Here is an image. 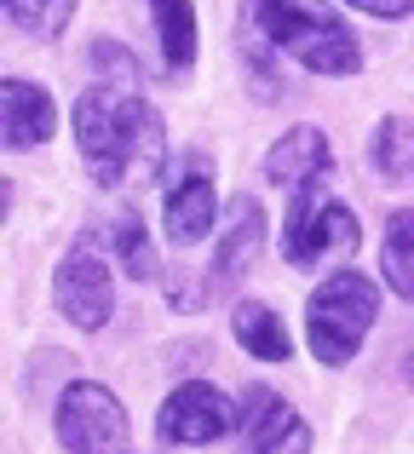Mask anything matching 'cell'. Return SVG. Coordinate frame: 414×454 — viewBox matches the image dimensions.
Returning <instances> with one entry per match:
<instances>
[{"label":"cell","mask_w":414,"mask_h":454,"mask_svg":"<svg viewBox=\"0 0 414 454\" xmlns=\"http://www.w3.org/2000/svg\"><path fill=\"white\" fill-rule=\"evenodd\" d=\"M0 12L35 41H58L69 29V18H75V0H0Z\"/></svg>","instance_id":"obj_18"},{"label":"cell","mask_w":414,"mask_h":454,"mask_svg":"<svg viewBox=\"0 0 414 454\" xmlns=\"http://www.w3.org/2000/svg\"><path fill=\"white\" fill-rule=\"evenodd\" d=\"M52 432L64 454H127V409L98 380H69L58 391Z\"/></svg>","instance_id":"obj_5"},{"label":"cell","mask_w":414,"mask_h":454,"mask_svg":"<svg viewBox=\"0 0 414 454\" xmlns=\"http://www.w3.org/2000/svg\"><path fill=\"white\" fill-rule=\"evenodd\" d=\"M213 219H219V196H213V167L191 161L179 178L168 184V201H161V224L179 247H196L213 236Z\"/></svg>","instance_id":"obj_10"},{"label":"cell","mask_w":414,"mask_h":454,"mask_svg":"<svg viewBox=\"0 0 414 454\" xmlns=\"http://www.w3.org/2000/svg\"><path fill=\"white\" fill-rule=\"evenodd\" d=\"M259 247H265V213H259L254 196H236L230 201V224H224L219 242H213V265H207L213 282H207V294L213 288H230V282L259 259Z\"/></svg>","instance_id":"obj_11"},{"label":"cell","mask_w":414,"mask_h":454,"mask_svg":"<svg viewBox=\"0 0 414 454\" xmlns=\"http://www.w3.org/2000/svg\"><path fill=\"white\" fill-rule=\"evenodd\" d=\"M357 12H369V18H409L414 0H351Z\"/></svg>","instance_id":"obj_19"},{"label":"cell","mask_w":414,"mask_h":454,"mask_svg":"<svg viewBox=\"0 0 414 454\" xmlns=\"http://www.w3.org/2000/svg\"><path fill=\"white\" fill-rule=\"evenodd\" d=\"M380 277L397 300H414V207H397L386 219V242H380Z\"/></svg>","instance_id":"obj_15"},{"label":"cell","mask_w":414,"mask_h":454,"mask_svg":"<svg viewBox=\"0 0 414 454\" xmlns=\"http://www.w3.org/2000/svg\"><path fill=\"white\" fill-rule=\"evenodd\" d=\"M58 133V104L41 81L0 75V150H41Z\"/></svg>","instance_id":"obj_9"},{"label":"cell","mask_w":414,"mask_h":454,"mask_svg":"<svg viewBox=\"0 0 414 454\" xmlns=\"http://www.w3.org/2000/svg\"><path fill=\"white\" fill-rule=\"evenodd\" d=\"M374 173L392 178V184H414V121H403V115H386L380 127H374Z\"/></svg>","instance_id":"obj_16"},{"label":"cell","mask_w":414,"mask_h":454,"mask_svg":"<svg viewBox=\"0 0 414 454\" xmlns=\"http://www.w3.org/2000/svg\"><path fill=\"white\" fill-rule=\"evenodd\" d=\"M52 305H58V317H69L81 333H98L104 322L115 317V277H110V265H104L87 242L69 247V254L58 259V270H52Z\"/></svg>","instance_id":"obj_7"},{"label":"cell","mask_w":414,"mask_h":454,"mask_svg":"<svg viewBox=\"0 0 414 454\" xmlns=\"http://www.w3.org/2000/svg\"><path fill=\"white\" fill-rule=\"evenodd\" d=\"M6 207H12V178H0V219H6Z\"/></svg>","instance_id":"obj_20"},{"label":"cell","mask_w":414,"mask_h":454,"mask_svg":"<svg viewBox=\"0 0 414 454\" xmlns=\"http://www.w3.org/2000/svg\"><path fill=\"white\" fill-rule=\"evenodd\" d=\"M374 317H380V288L363 270H334L305 305V345L323 368H346L363 351Z\"/></svg>","instance_id":"obj_3"},{"label":"cell","mask_w":414,"mask_h":454,"mask_svg":"<svg viewBox=\"0 0 414 454\" xmlns=\"http://www.w3.org/2000/svg\"><path fill=\"white\" fill-rule=\"evenodd\" d=\"M75 150L87 161L92 184L115 190V184H145V178H161V161H168V127H161V110L138 92L133 81H98L75 98Z\"/></svg>","instance_id":"obj_1"},{"label":"cell","mask_w":414,"mask_h":454,"mask_svg":"<svg viewBox=\"0 0 414 454\" xmlns=\"http://www.w3.org/2000/svg\"><path fill=\"white\" fill-rule=\"evenodd\" d=\"M247 18L277 52H288L311 75H357L363 46L328 0H247Z\"/></svg>","instance_id":"obj_2"},{"label":"cell","mask_w":414,"mask_h":454,"mask_svg":"<svg viewBox=\"0 0 414 454\" xmlns=\"http://www.w3.org/2000/svg\"><path fill=\"white\" fill-rule=\"evenodd\" d=\"M150 23H156V41H161V58H168L173 75L196 64V0H150Z\"/></svg>","instance_id":"obj_14"},{"label":"cell","mask_w":414,"mask_h":454,"mask_svg":"<svg viewBox=\"0 0 414 454\" xmlns=\"http://www.w3.org/2000/svg\"><path fill=\"white\" fill-rule=\"evenodd\" d=\"M328 133L323 127H288V133L270 145L265 155V178L282 190H300V184H316V178L328 173Z\"/></svg>","instance_id":"obj_12"},{"label":"cell","mask_w":414,"mask_h":454,"mask_svg":"<svg viewBox=\"0 0 414 454\" xmlns=\"http://www.w3.org/2000/svg\"><path fill=\"white\" fill-rule=\"evenodd\" d=\"M236 432H242V454H311V426L300 409L277 397L270 386H247L236 403Z\"/></svg>","instance_id":"obj_8"},{"label":"cell","mask_w":414,"mask_h":454,"mask_svg":"<svg viewBox=\"0 0 414 454\" xmlns=\"http://www.w3.org/2000/svg\"><path fill=\"white\" fill-rule=\"evenodd\" d=\"M230 333H236V345H242L247 356H259V363H288V356H293L288 328H282V317L265 300H242V305H236Z\"/></svg>","instance_id":"obj_13"},{"label":"cell","mask_w":414,"mask_h":454,"mask_svg":"<svg viewBox=\"0 0 414 454\" xmlns=\"http://www.w3.org/2000/svg\"><path fill=\"white\" fill-rule=\"evenodd\" d=\"M403 380H409V391H414V351L403 356Z\"/></svg>","instance_id":"obj_21"},{"label":"cell","mask_w":414,"mask_h":454,"mask_svg":"<svg viewBox=\"0 0 414 454\" xmlns=\"http://www.w3.org/2000/svg\"><path fill=\"white\" fill-rule=\"evenodd\" d=\"M236 432V403L224 397L219 386L207 380H184L161 397V414H156V437L173 449H202V443H219V437Z\"/></svg>","instance_id":"obj_6"},{"label":"cell","mask_w":414,"mask_h":454,"mask_svg":"<svg viewBox=\"0 0 414 454\" xmlns=\"http://www.w3.org/2000/svg\"><path fill=\"white\" fill-rule=\"evenodd\" d=\"M104 242L115 247V259L127 265V277H138V282L156 277V247H150V236H145V224H138V213H115V219L104 224Z\"/></svg>","instance_id":"obj_17"},{"label":"cell","mask_w":414,"mask_h":454,"mask_svg":"<svg viewBox=\"0 0 414 454\" xmlns=\"http://www.w3.org/2000/svg\"><path fill=\"white\" fill-rule=\"evenodd\" d=\"M351 247H357V213L340 196H328L323 178L300 184V196L288 207V231H282V259L293 270H311L328 254H351Z\"/></svg>","instance_id":"obj_4"}]
</instances>
